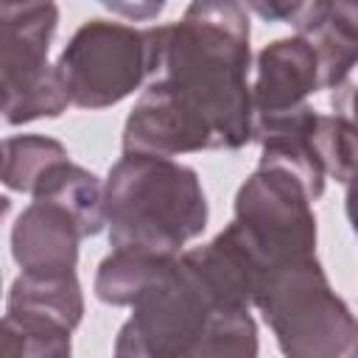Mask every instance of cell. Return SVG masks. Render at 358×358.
<instances>
[{
	"instance_id": "cell-1",
	"label": "cell",
	"mask_w": 358,
	"mask_h": 358,
	"mask_svg": "<svg viewBox=\"0 0 358 358\" xmlns=\"http://www.w3.org/2000/svg\"><path fill=\"white\" fill-rule=\"evenodd\" d=\"M159 84L213 137L215 151L252 143V25L241 0H190L182 20L154 25Z\"/></svg>"
},
{
	"instance_id": "cell-2",
	"label": "cell",
	"mask_w": 358,
	"mask_h": 358,
	"mask_svg": "<svg viewBox=\"0 0 358 358\" xmlns=\"http://www.w3.org/2000/svg\"><path fill=\"white\" fill-rule=\"evenodd\" d=\"M112 350L120 358H255L260 341L252 310L224 308L176 255L134 299Z\"/></svg>"
},
{
	"instance_id": "cell-3",
	"label": "cell",
	"mask_w": 358,
	"mask_h": 358,
	"mask_svg": "<svg viewBox=\"0 0 358 358\" xmlns=\"http://www.w3.org/2000/svg\"><path fill=\"white\" fill-rule=\"evenodd\" d=\"M106 235L112 249L182 255L210 221L199 173L173 157L123 154L103 182Z\"/></svg>"
},
{
	"instance_id": "cell-4",
	"label": "cell",
	"mask_w": 358,
	"mask_h": 358,
	"mask_svg": "<svg viewBox=\"0 0 358 358\" xmlns=\"http://www.w3.org/2000/svg\"><path fill=\"white\" fill-rule=\"evenodd\" d=\"M255 308L288 358H358V316L330 288L316 255L263 271Z\"/></svg>"
},
{
	"instance_id": "cell-5",
	"label": "cell",
	"mask_w": 358,
	"mask_h": 358,
	"mask_svg": "<svg viewBox=\"0 0 358 358\" xmlns=\"http://www.w3.org/2000/svg\"><path fill=\"white\" fill-rule=\"evenodd\" d=\"M56 28V0L0 6V90L8 126L59 117L73 106L59 67L48 62Z\"/></svg>"
},
{
	"instance_id": "cell-6",
	"label": "cell",
	"mask_w": 358,
	"mask_h": 358,
	"mask_svg": "<svg viewBox=\"0 0 358 358\" xmlns=\"http://www.w3.org/2000/svg\"><path fill=\"white\" fill-rule=\"evenodd\" d=\"M70 103L78 109H106L145 87L157 67L154 25L87 20L56 59Z\"/></svg>"
},
{
	"instance_id": "cell-7",
	"label": "cell",
	"mask_w": 358,
	"mask_h": 358,
	"mask_svg": "<svg viewBox=\"0 0 358 358\" xmlns=\"http://www.w3.org/2000/svg\"><path fill=\"white\" fill-rule=\"evenodd\" d=\"M310 196L291 173L257 165L235 193V224L263 263V271L285 260L316 255V215Z\"/></svg>"
},
{
	"instance_id": "cell-8",
	"label": "cell",
	"mask_w": 358,
	"mask_h": 358,
	"mask_svg": "<svg viewBox=\"0 0 358 358\" xmlns=\"http://www.w3.org/2000/svg\"><path fill=\"white\" fill-rule=\"evenodd\" d=\"M81 319L84 291L76 271H20L6 296L0 350L22 358H67L70 333Z\"/></svg>"
},
{
	"instance_id": "cell-9",
	"label": "cell",
	"mask_w": 358,
	"mask_h": 358,
	"mask_svg": "<svg viewBox=\"0 0 358 358\" xmlns=\"http://www.w3.org/2000/svg\"><path fill=\"white\" fill-rule=\"evenodd\" d=\"M322 90L319 56L308 36L294 34L268 42L255 59L252 106L255 115L288 112L308 103V95Z\"/></svg>"
},
{
	"instance_id": "cell-10",
	"label": "cell",
	"mask_w": 358,
	"mask_h": 358,
	"mask_svg": "<svg viewBox=\"0 0 358 358\" xmlns=\"http://www.w3.org/2000/svg\"><path fill=\"white\" fill-rule=\"evenodd\" d=\"M78 221L59 204L31 201L11 227V257L22 271H76Z\"/></svg>"
},
{
	"instance_id": "cell-11",
	"label": "cell",
	"mask_w": 358,
	"mask_h": 358,
	"mask_svg": "<svg viewBox=\"0 0 358 358\" xmlns=\"http://www.w3.org/2000/svg\"><path fill=\"white\" fill-rule=\"evenodd\" d=\"M31 199L36 201H50L64 207L81 227L84 238L98 235L101 229H106V210H103V182L76 165L70 157L53 162L39 182L31 190Z\"/></svg>"
},
{
	"instance_id": "cell-12",
	"label": "cell",
	"mask_w": 358,
	"mask_h": 358,
	"mask_svg": "<svg viewBox=\"0 0 358 358\" xmlns=\"http://www.w3.org/2000/svg\"><path fill=\"white\" fill-rule=\"evenodd\" d=\"M176 257V255H171ZM168 255H151L140 249H112L95 271L92 291L103 305L131 308L134 299L154 282V277L168 266Z\"/></svg>"
},
{
	"instance_id": "cell-13",
	"label": "cell",
	"mask_w": 358,
	"mask_h": 358,
	"mask_svg": "<svg viewBox=\"0 0 358 358\" xmlns=\"http://www.w3.org/2000/svg\"><path fill=\"white\" fill-rule=\"evenodd\" d=\"M70 157L67 148L45 134H17L3 140V185L14 193H28L39 182V176L59 159Z\"/></svg>"
},
{
	"instance_id": "cell-14",
	"label": "cell",
	"mask_w": 358,
	"mask_h": 358,
	"mask_svg": "<svg viewBox=\"0 0 358 358\" xmlns=\"http://www.w3.org/2000/svg\"><path fill=\"white\" fill-rule=\"evenodd\" d=\"M310 39L319 56V73H322V90H336L358 64V36L336 20L330 11L313 31L302 34Z\"/></svg>"
},
{
	"instance_id": "cell-15",
	"label": "cell",
	"mask_w": 358,
	"mask_h": 358,
	"mask_svg": "<svg viewBox=\"0 0 358 358\" xmlns=\"http://www.w3.org/2000/svg\"><path fill=\"white\" fill-rule=\"evenodd\" d=\"M313 148L327 173L347 185L358 173V129L341 115H319L313 126Z\"/></svg>"
},
{
	"instance_id": "cell-16",
	"label": "cell",
	"mask_w": 358,
	"mask_h": 358,
	"mask_svg": "<svg viewBox=\"0 0 358 358\" xmlns=\"http://www.w3.org/2000/svg\"><path fill=\"white\" fill-rule=\"evenodd\" d=\"M263 22H285L296 34L313 31L327 14L330 0H241Z\"/></svg>"
},
{
	"instance_id": "cell-17",
	"label": "cell",
	"mask_w": 358,
	"mask_h": 358,
	"mask_svg": "<svg viewBox=\"0 0 358 358\" xmlns=\"http://www.w3.org/2000/svg\"><path fill=\"white\" fill-rule=\"evenodd\" d=\"M106 11L131 20V22H148L157 20L165 8V0H98Z\"/></svg>"
},
{
	"instance_id": "cell-18",
	"label": "cell",
	"mask_w": 358,
	"mask_h": 358,
	"mask_svg": "<svg viewBox=\"0 0 358 358\" xmlns=\"http://www.w3.org/2000/svg\"><path fill=\"white\" fill-rule=\"evenodd\" d=\"M330 106H333L336 115L347 117V120L358 129V64H355V70H352V73L333 90V95H330Z\"/></svg>"
},
{
	"instance_id": "cell-19",
	"label": "cell",
	"mask_w": 358,
	"mask_h": 358,
	"mask_svg": "<svg viewBox=\"0 0 358 358\" xmlns=\"http://www.w3.org/2000/svg\"><path fill=\"white\" fill-rule=\"evenodd\" d=\"M330 11L358 36V0H330Z\"/></svg>"
},
{
	"instance_id": "cell-20",
	"label": "cell",
	"mask_w": 358,
	"mask_h": 358,
	"mask_svg": "<svg viewBox=\"0 0 358 358\" xmlns=\"http://www.w3.org/2000/svg\"><path fill=\"white\" fill-rule=\"evenodd\" d=\"M344 210H347V221L358 238V173L347 182V193H344Z\"/></svg>"
},
{
	"instance_id": "cell-21",
	"label": "cell",
	"mask_w": 358,
	"mask_h": 358,
	"mask_svg": "<svg viewBox=\"0 0 358 358\" xmlns=\"http://www.w3.org/2000/svg\"><path fill=\"white\" fill-rule=\"evenodd\" d=\"M17 3H28V0H0V6H17Z\"/></svg>"
}]
</instances>
